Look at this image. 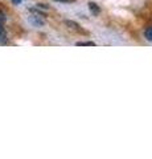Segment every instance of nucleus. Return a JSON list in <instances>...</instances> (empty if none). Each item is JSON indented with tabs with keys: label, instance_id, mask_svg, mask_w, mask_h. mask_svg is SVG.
Segmentation results:
<instances>
[{
	"label": "nucleus",
	"instance_id": "9",
	"mask_svg": "<svg viewBox=\"0 0 152 159\" xmlns=\"http://www.w3.org/2000/svg\"><path fill=\"white\" fill-rule=\"evenodd\" d=\"M56 2H69V0H56Z\"/></svg>",
	"mask_w": 152,
	"mask_h": 159
},
{
	"label": "nucleus",
	"instance_id": "4",
	"mask_svg": "<svg viewBox=\"0 0 152 159\" xmlns=\"http://www.w3.org/2000/svg\"><path fill=\"white\" fill-rule=\"evenodd\" d=\"M77 45L78 47H94L95 43H93V41H80V43H77Z\"/></svg>",
	"mask_w": 152,
	"mask_h": 159
},
{
	"label": "nucleus",
	"instance_id": "1",
	"mask_svg": "<svg viewBox=\"0 0 152 159\" xmlns=\"http://www.w3.org/2000/svg\"><path fill=\"white\" fill-rule=\"evenodd\" d=\"M8 39H7V32L3 28V25H0V44H7Z\"/></svg>",
	"mask_w": 152,
	"mask_h": 159
},
{
	"label": "nucleus",
	"instance_id": "6",
	"mask_svg": "<svg viewBox=\"0 0 152 159\" xmlns=\"http://www.w3.org/2000/svg\"><path fill=\"white\" fill-rule=\"evenodd\" d=\"M66 25H69V28L76 29V31H81V28H78V24H76L74 21H69V20H67V21H66Z\"/></svg>",
	"mask_w": 152,
	"mask_h": 159
},
{
	"label": "nucleus",
	"instance_id": "5",
	"mask_svg": "<svg viewBox=\"0 0 152 159\" xmlns=\"http://www.w3.org/2000/svg\"><path fill=\"white\" fill-rule=\"evenodd\" d=\"M89 8H90V11H93L94 13L99 12V7H98L95 3H91V2H90V3H89Z\"/></svg>",
	"mask_w": 152,
	"mask_h": 159
},
{
	"label": "nucleus",
	"instance_id": "8",
	"mask_svg": "<svg viewBox=\"0 0 152 159\" xmlns=\"http://www.w3.org/2000/svg\"><path fill=\"white\" fill-rule=\"evenodd\" d=\"M12 2H13L15 4H20V3L23 2V0H12Z\"/></svg>",
	"mask_w": 152,
	"mask_h": 159
},
{
	"label": "nucleus",
	"instance_id": "2",
	"mask_svg": "<svg viewBox=\"0 0 152 159\" xmlns=\"http://www.w3.org/2000/svg\"><path fill=\"white\" fill-rule=\"evenodd\" d=\"M29 21H31L32 24H35V25H42V24H44V21L41 19H38L37 15H36V16H31V17H29Z\"/></svg>",
	"mask_w": 152,
	"mask_h": 159
},
{
	"label": "nucleus",
	"instance_id": "7",
	"mask_svg": "<svg viewBox=\"0 0 152 159\" xmlns=\"http://www.w3.org/2000/svg\"><path fill=\"white\" fill-rule=\"evenodd\" d=\"M6 20H7L6 13H4L3 11H0V25H3V24L6 23Z\"/></svg>",
	"mask_w": 152,
	"mask_h": 159
},
{
	"label": "nucleus",
	"instance_id": "3",
	"mask_svg": "<svg viewBox=\"0 0 152 159\" xmlns=\"http://www.w3.org/2000/svg\"><path fill=\"white\" fill-rule=\"evenodd\" d=\"M144 36H145V39L148 40V41H152V27L145 29V31H144Z\"/></svg>",
	"mask_w": 152,
	"mask_h": 159
}]
</instances>
